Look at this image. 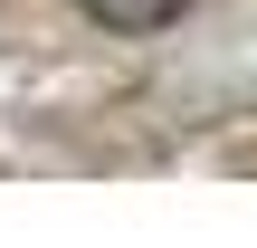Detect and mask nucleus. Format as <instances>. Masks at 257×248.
Masks as SVG:
<instances>
[{
	"mask_svg": "<svg viewBox=\"0 0 257 248\" xmlns=\"http://www.w3.org/2000/svg\"><path fill=\"white\" fill-rule=\"evenodd\" d=\"M76 10H86L95 29H172L191 0H76Z\"/></svg>",
	"mask_w": 257,
	"mask_h": 248,
	"instance_id": "obj_1",
	"label": "nucleus"
}]
</instances>
